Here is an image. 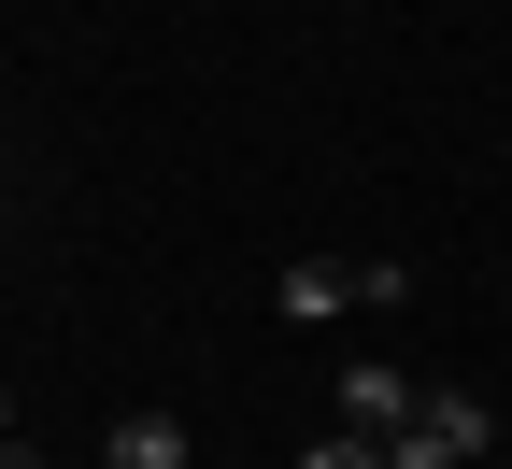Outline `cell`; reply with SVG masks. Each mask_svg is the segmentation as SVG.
Here are the masks:
<instances>
[{
  "mask_svg": "<svg viewBox=\"0 0 512 469\" xmlns=\"http://www.w3.org/2000/svg\"><path fill=\"white\" fill-rule=\"evenodd\" d=\"M0 469H43V455H29V441H0Z\"/></svg>",
  "mask_w": 512,
  "mask_h": 469,
  "instance_id": "5",
  "label": "cell"
},
{
  "mask_svg": "<svg viewBox=\"0 0 512 469\" xmlns=\"http://www.w3.org/2000/svg\"><path fill=\"white\" fill-rule=\"evenodd\" d=\"M0 441H15V384H0Z\"/></svg>",
  "mask_w": 512,
  "mask_h": 469,
  "instance_id": "6",
  "label": "cell"
},
{
  "mask_svg": "<svg viewBox=\"0 0 512 469\" xmlns=\"http://www.w3.org/2000/svg\"><path fill=\"white\" fill-rule=\"evenodd\" d=\"M299 469H384V441H356V427H328V441H313Z\"/></svg>",
  "mask_w": 512,
  "mask_h": 469,
  "instance_id": "4",
  "label": "cell"
},
{
  "mask_svg": "<svg viewBox=\"0 0 512 469\" xmlns=\"http://www.w3.org/2000/svg\"><path fill=\"white\" fill-rule=\"evenodd\" d=\"M100 469H185V413H128L100 441Z\"/></svg>",
  "mask_w": 512,
  "mask_h": 469,
  "instance_id": "3",
  "label": "cell"
},
{
  "mask_svg": "<svg viewBox=\"0 0 512 469\" xmlns=\"http://www.w3.org/2000/svg\"><path fill=\"white\" fill-rule=\"evenodd\" d=\"M413 398H427V384H399L384 356H356V370H342V427H356V441H399V427H413Z\"/></svg>",
  "mask_w": 512,
  "mask_h": 469,
  "instance_id": "2",
  "label": "cell"
},
{
  "mask_svg": "<svg viewBox=\"0 0 512 469\" xmlns=\"http://www.w3.org/2000/svg\"><path fill=\"white\" fill-rule=\"evenodd\" d=\"M271 299H285V327H328V313H384V299H399V256H299V271H285Z\"/></svg>",
  "mask_w": 512,
  "mask_h": 469,
  "instance_id": "1",
  "label": "cell"
}]
</instances>
